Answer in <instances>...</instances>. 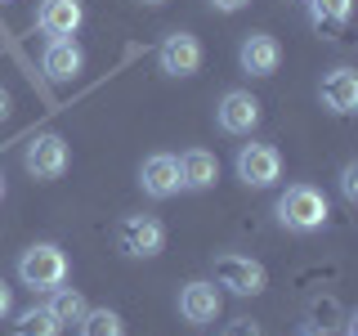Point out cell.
Returning <instances> with one entry per match:
<instances>
[{"mask_svg": "<svg viewBox=\"0 0 358 336\" xmlns=\"http://www.w3.org/2000/svg\"><path fill=\"white\" fill-rule=\"evenodd\" d=\"M278 224L291 233H313V229H322L327 224V197L318 193V188H309V184H291L282 197H278Z\"/></svg>", "mask_w": 358, "mask_h": 336, "instance_id": "6da1fadb", "label": "cell"}, {"mask_svg": "<svg viewBox=\"0 0 358 336\" xmlns=\"http://www.w3.org/2000/svg\"><path fill=\"white\" fill-rule=\"evenodd\" d=\"M18 278L31 291H54V287L67 283V255L54 242H36V246H27V251H22Z\"/></svg>", "mask_w": 358, "mask_h": 336, "instance_id": "7a4b0ae2", "label": "cell"}, {"mask_svg": "<svg viewBox=\"0 0 358 336\" xmlns=\"http://www.w3.org/2000/svg\"><path fill=\"white\" fill-rule=\"evenodd\" d=\"M264 283H268L264 265L251 255H220L215 260V287L233 291V296H260Z\"/></svg>", "mask_w": 358, "mask_h": 336, "instance_id": "3957f363", "label": "cell"}, {"mask_svg": "<svg viewBox=\"0 0 358 336\" xmlns=\"http://www.w3.org/2000/svg\"><path fill=\"white\" fill-rule=\"evenodd\" d=\"M117 246L126 255H134V260H148V255H157L166 246L162 220H152V216H126V220L117 224Z\"/></svg>", "mask_w": 358, "mask_h": 336, "instance_id": "277c9868", "label": "cell"}, {"mask_svg": "<svg viewBox=\"0 0 358 336\" xmlns=\"http://www.w3.org/2000/svg\"><path fill=\"white\" fill-rule=\"evenodd\" d=\"M238 175H242V184H251V188L278 184V175H282V153H278L273 144H246L238 153Z\"/></svg>", "mask_w": 358, "mask_h": 336, "instance_id": "5b68a950", "label": "cell"}, {"mask_svg": "<svg viewBox=\"0 0 358 336\" xmlns=\"http://www.w3.org/2000/svg\"><path fill=\"white\" fill-rule=\"evenodd\" d=\"M67 144L59 139V134H36V139L27 144V153H22V166H27V175L36 179H59L67 171Z\"/></svg>", "mask_w": 358, "mask_h": 336, "instance_id": "8992f818", "label": "cell"}, {"mask_svg": "<svg viewBox=\"0 0 358 336\" xmlns=\"http://www.w3.org/2000/svg\"><path fill=\"white\" fill-rule=\"evenodd\" d=\"M215 117H220V130H229V134H251L255 126H260V99H255L251 90H229V94L220 99Z\"/></svg>", "mask_w": 358, "mask_h": 336, "instance_id": "52a82bcc", "label": "cell"}, {"mask_svg": "<svg viewBox=\"0 0 358 336\" xmlns=\"http://www.w3.org/2000/svg\"><path fill=\"white\" fill-rule=\"evenodd\" d=\"M157 59H162V72L193 76L201 67V41L193 36V31H171V36L162 41V50H157Z\"/></svg>", "mask_w": 358, "mask_h": 336, "instance_id": "ba28073f", "label": "cell"}, {"mask_svg": "<svg viewBox=\"0 0 358 336\" xmlns=\"http://www.w3.org/2000/svg\"><path fill=\"white\" fill-rule=\"evenodd\" d=\"M318 94H322V108H331L336 117H350V112H358V72L354 67H331L322 76Z\"/></svg>", "mask_w": 358, "mask_h": 336, "instance_id": "9c48e42d", "label": "cell"}, {"mask_svg": "<svg viewBox=\"0 0 358 336\" xmlns=\"http://www.w3.org/2000/svg\"><path fill=\"white\" fill-rule=\"evenodd\" d=\"M238 59H242V72H251V76H273L278 63H282V45L268 36V31H246Z\"/></svg>", "mask_w": 358, "mask_h": 336, "instance_id": "30bf717a", "label": "cell"}, {"mask_svg": "<svg viewBox=\"0 0 358 336\" xmlns=\"http://www.w3.org/2000/svg\"><path fill=\"white\" fill-rule=\"evenodd\" d=\"M220 305H224V296H220L215 283H188L184 291H179V314H184L193 328L215 323L220 318Z\"/></svg>", "mask_w": 358, "mask_h": 336, "instance_id": "8fae6325", "label": "cell"}, {"mask_svg": "<svg viewBox=\"0 0 358 336\" xmlns=\"http://www.w3.org/2000/svg\"><path fill=\"white\" fill-rule=\"evenodd\" d=\"M139 184H143L148 197H175L179 188H184V184H179V157H171V153L148 157L143 171H139Z\"/></svg>", "mask_w": 358, "mask_h": 336, "instance_id": "7c38bea8", "label": "cell"}, {"mask_svg": "<svg viewBox=\"0 0 358 336\" xmlns=\"http://www.w3.org/2000/svg\"><path fill=\"white\" fill-rule=\"evenodd\" d=\"M81 18H85L81 0H41V9H36V27L45 36H72L81 27Z\"/></svg>", "mask_w": 358, "mask_h": 336, "instance_id": "4fadbf2b", "label": "cell"}, {"mask_svg": "<svg viewBox=\"0 0 358 336\" xmlns=\"http://www.w3.org/2000/svg\"><path fill=\"white\" fill-rule=\"evenodd\" d=\"M81 63H85V54L72 36H54L45 45V59H41V67L50 72V81H72V76L81 72Z\"/></svg>", "mask_w": 358, "mask_h": 336, "instance_id": "5bb4252c", "label": "cell"}, {"mask_svg": "<svg viewBox=\"0 0 358 336\" xmlns=\"http://www.w3.org/2000/svg\"><path fill=\"white\" fill-rule=\"evenodd\" d=\"M220 179V162L215 153L206 148H188L184 157H179V184L184 188H210Z\"/></svg>", "mask_w": 358, "mask_h": 336, "instance_id": "9a60e30c", "label": "cell"}, {"mask_svg": "<svg viewBox=\"0 0 358 336\" xmlns=\"http://www.w3.org/2000/svg\"><path fill=\"white\" fill-rule=\"evenodd\" d=\"M350 14H354V0H309L313 31H318V36H327V41H336L345 31Z\"/></svg>", "mask_w": 358, "mask_h": 336, "instance_id": "2e32d148", "label": "cell"}, {"mask_svg": "<svg viewBox=\"0 0 358 336\" xmlns=\"http://www.w3.org/2000/svg\"><path fill=\"white\" fill-rule=\"evenodd\" d=\"M76 328H81V336H126V323L117 309H85Z\"/></svg>", "mask_w": 358, "mask_h": 336, "instance_id": "e0dca14e", "label": "cell"}, {"mask_svg": "<svg viewBox=\"0 0 358 336\" xmlns=\"http://www.w3.org/2000/svg\"><path fill=\"white\" fill-rule=\"evenodd\" d=\"M63 332V323L54 318L45 305L36 309H27V314H18V323H14V336H59Z\"/></svg>", "mask_w": 358, "mask_h": 336, "instance_id": "ac0fdd59", "label": "cell"}, {"mask_svg": "<svg viewBox=\"0 0 358 336\" xmlns=\"http://www.w3.org/2000/svg\"><path fill=\"white\" fill-rule=\"evenodd\" d=\"M54 314L59 323H81V314H85V296L76 287H54V300L45 305Z\"/></svg>", "mask_w": 358, "mask_h": 336, "instance_id": "d6986e66", "label": "cell"}, {"mask_svg": "<svg viewBox=\"0 0 358 336\" xmlns=\"http://www.w3.org/2000/svg\"><path fill=\"white\" fill-rule=\"evenodd\" d=\"M341 197L345 202H358V162H350L341 171Z\"/></svg>", "mask_w": 358, "mask_h": 336, "instance_id": "ffe728a7", "label": "cell"}, {"mask_svg": "<svg viewBox=\"0 0 358 336\" xmlns=\"http://www.w3.org/2000/svg\"><path fill=\"white\" fill-rule=\"evenodd\" d=\"M224 336H264V332H260V323H255V318H233L229 328H224Z\"/></svg>", "mask_w": 358, "mask_h": 336, "instance_id": "44dd1931", "label": "cell"}, {"mask_svg": "<svg viewBox=\"0 0 358 336\" xmlns=\"http://www.w3.org/2000/svg\"><path fill=\"white\" fill-rule=\"evenodd\" d=\"M327 318H336V300H318V305H313V328L327 332V328H331Z\"/></svg>", "mask_w": 358, "mask_h": 336, "instance_id": "7402d4cb", "label": "cell"}, {"mask_svg": "<svg viewBox=\"0 0 358 336\" xmlns=\"http://www.w3.org/2000/svg\"><path fill=\"white\" fill-rule=\"evenodd\" d=\"M9 309H14V291H9V283L0 278V318H5Z\"/></svg>", "mask_w": 358, "mask_h": 336, "instance_id": "603a6c76", "label": "cell"}, {"mask_svg": "<svg viewBox=\"0 0 358 336\" xmlns=\"http://www.w3.org/2000/svg\"><path fill=\"white\" fill-rule=\"evenodd\" d=\"M9 108H14V99H9V90H5V85H0V121L9 117Z\"/></svg>", "mask_w": 358, "mask_h": 336, "instance_id": "cb8c5ba5", "label": "cell"}, {"mask_svg": "<svg viewBox=\"0 0 358 336\" xmlns=\"http://www.w3.org/2000/svg\"><path fill=\"white\" fill-rule=\"evenodd\" d=\"M210 5H215V9H224V14H233V9H242L246 0H210Z\"/></svg>", "mask_w": 358, "mask_h": 336, "instance_id": "d4e9b609", "label": "cell"}, {"mask_svg": "<svg viewBox=\"0 0 358 336\" xmlns=\"http://www.w3.org/2000/svg\"><path fill=\"white\" fill-rule=\"evenodd\" d=\"M143 5H166V0H143Z\"/></svg>", "mask_w": 358, "mask_h": 336, "instance_id": "484cf974", "label": "cell"}, {"mask_svg": "<svg viewBox=\"0 0 358 336\" xmlns=\"http://www.w3.org/2000/svg\"><path fill=\"white\" fill-rule=\"evenodd\" d=\"M0 197H5V175H0Z\"/></svg>", "mask_w": 358, "mask_h": 336, "instance_id": "4316f807", "label": "cell"}]
</instances>
